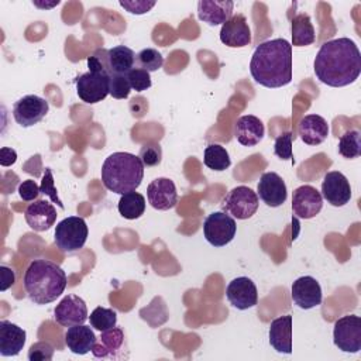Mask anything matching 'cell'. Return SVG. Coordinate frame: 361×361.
<instances>
[{
    "instance_id": "74e56055",
    "label": "cell",
    "mask_w": 361,
    "mask_h": 361,
    "mask_svg": "<svg viewBox=\"0 0 361 361\" xmlns=\"http://www.w3.org/2000/svg\"><path fill=\"white\" fill-rule=\"evenodd\" d=\"M39 190L42 195L45 196H49V199L56 203L61 209H63V203L62 200L58 197V190L54 185V176H52V171L51 168H45V172H44V176H42V180H41V185H39Z\"/></svg>"
},
{
    "instance_id": "4dcf8cb0",
    "label": "cell",
    "mask_w": 361,
    "mask_h": 361,
    "mask_svg": "<svg viewBox=\"0 0 361 361\" xmlns=\"http://www.w3.org/2000/svg\"><path fill=\"white\" fill-rule=\"evenodd\" d=\"M338 152L348 159L361 155V133L358 130L345 131L338 140Z\"/></svg>"
},
{
    "instance_id": "30bf717a",
    "label": "cell",
    "mask_w": 361,
    "mask_h": 361,
    "mask_svg": "<svg viewBox=\"0 0 361 361\" xmlns=\"http://www.w3.org/2000/svg\"><path fill=\"white\" fill-rule=\"evenodd\" d=\"M49 104L37 94H27L18 99L13 106V117L21 127H32L48 113Z\"/></svg>"
},
{
    "instance_id": "5b68a950",
    "label": "cell",
    "mask_w": 361,
    "mask_h": 361,
    "mask_svg": "<svg viewBox=\"0 0 361 361\" xmlns=\"http://www.w3.org/2000/svg\"><path fill=\"white\" fill-rule=\"evenodd\" d=\"M87 224L79 216H69L61 220L54 233V241L62 252H75L83 248L87 240Z\"/></svg>"
},
{
    "instance_id": "5bb4252c",
    "label": "cell",
    "mask_w": 361,
    "mask_h": 361,
    "mask_svg": "<svg viewBox=\"0 0 361 361\" xmlns=\"http://www.w3.org/2000/svg\"><path fill=\"white\" fill-rule=\"evenodd\" d=\"M226 296L231 306L238 310L254 307L258 302V290L252 279L247 276L234 278L226 289Z\"/></svg>"
},
{
    "instance_id": "484cf974",
    "label": "cell",
    "mask_w": 361,
    "mask_h": 361,
    "mask_svg": "<svg viewBox=\"0 0 361 361\" xmlns=\"http://www.w3.org/2000/svg\"><path fill=\"white\" fill-rule=\"evenodd\" d=\"M65 344L73 354L85 355L96 344L94 331L85 324L71 326L65 333Z\"/></svg>"
},
{
    "instance_id": "b9f144b4",
    "label": "cell",
    "mask_w": 361,
    "mask_h": 361,
    "mask_svg": "<svg viewBox=\"0 0 361 361\" xmlns=\"http://www.w3.org/2000/svg\"><path fill=\"white\" fill-rule=\"evenodd\" d=\"M0 278H1V283H0V290L1 292L7 290L16 282L14 271L11 268H8V267H4V265L0 267Z\"/></svg>"
},
{
    "instance_id": "7bdbcfd3",
    "label": "cell",
    "mask_w": 361,
    "mask_h": 361,
    "mask_svg": "<svg viewBox=\"0 0 361 361\" xmlns=\"http://www.w3.org/2000/svg\"><path fill=\"white\" fill-rule=\"evenodd\" d=\"M17 161V152L13 148L3 147L0 149V164L1 166H10Z\"/></svg>"
},
{
    "instance_id": "ab89813d",
    "label": "cell",
    "mask_w": 361,
    "mask_h": 361,
    "mask_svg": "<svg viewBox=\"0 0 361 361\" xmlns=\"http://www.w3.org/2000/svg\"><path fill=\"white\" fill-rule=\"evenodd\" d=\"M20 197L24 200V202H34L41 190H39V186L35 183V180L32 179H25L23 180L20 185H18V189H17Z\"/></svg>"
},
{
    "instance_id": "836d02e7",
    "label": "cell",
    "mask_w": 361,
    "mask_h": 361,
    "mask_svg": "<svg viewBox=\"0 0 361 361\" xmlns=\"http://www.w3.org/2000/svg\"><path fill=\"white\" fill-rule=\"evenodd\" d=\"M140 159L144 166H157L162 159V148L155 141H148L140 148Z\"/></svg>"
},
{
    "instance_id": "f35d334b",
    "label": "cell",
    "mask_w": 361,
    "mask_h": 361,
    "mask_svg": "<svg viewBox=\"0 0 361 361\" xmlns=\"http://www.w3.org/2000/svg\"><path fill=\"white\" fill-rule=\"evenodd\" d=\"M54 357V347L47 341H38L28 350L30 361H49Z\"/></svg>"
},
{
    "instance_id": "7c38bea8",
    "label": "cell",
    "mask_w": 361,
    "mask_h": 361,
    "mask_svg": "<svg viewBox=\"0 0 361 361\" xmlns=\"http://www.w3.org/2000/svg\"><path fill=\"white\" fill-rule=\"evenodd\" d=\"M322 197L334 207L347 204L351 199V186L348 179L338 171L327 172L322 182Z\"/></svg>"
},
{
    "instance_id": "52a82bcc",
    "label": "cell",
    "mask_w": 361,
    "mask_h": 361,
    "mask_svg": "<svg viewBox=\"0 0 361 361\" xmlns=\"http://www.w3.org/2000/svg\"><path fill=\"white\" fill-rule=\"evenodd\" d=\"M235 220L224 212H213L203 221V234L213 247H224L234 238Z\"/></svg>"
},
{
    "instance_id": "f546056e",
    "label": "cell",
    "mask_w": 361,
    "mask_h": 361,
    "mask_svg": "<svg viewBox=\"0 0 361 361\" xmlns=\"http://www.w3.org/2000/svg\"><path fill=\"white\" fill-rule=\"evenodd\" d=\"M203 162L209 169L217 172L224 171L231 165V159L227 149L219 144H210L204 148Z\"/></svg>"
},
{
    "instance_id": "8fae6325",
    "label": "cell",
    "mask_w": 361,
    "mask_h": 361,
    "mask_svg": "<svg viewBox=\"0 0 361 361\" xmlns=\"http://www.w3.org/2000/svg\"><path fill=\"white\" fill-rule=\"evenodd\" d=\"M54 317L58 324L71 327L83 324L87 320V307L85 300L73 293H68L54 309Z\"/></svg>"
},
{
    "instance_id": "7a4b0ae2",
    "label": "cell",
    "mask_w": 361,
    "mask_h": 361,
    "mask_svg": "<svg viewBox=\"0 0 361 361\" xmlns=\"http://www.w3.org/2000/svg\"><path fill=\"white\" fill-rule=\"evenodd\" d=\"M252 79L265 87H282L292 80V45L285 38L259 44L250 62Z\"/></svg>"
},
{
    "instance_id": "4316f807",
    "label": "cell",
    "mask_w": 361,
    "mask_h": 361,
    "mask_svg": "<svg viewBox=\"0 0 361 361\" xmlns=\"http://www.w3.org/2000/svg\"><path fill=\"white\" fill-rule=\"evenodd\" d=\"M135 54L126 45H117L107 49L109 75H124L135 66Z\"/></svg>"
},
{
    "instance_id": "e0dca14e",
    "label": "cell",
    "mask_w": 361,
    "mask_h": 361,
    "mask_svg": "<svg viewBox=\"0 0 361 361\" xmlns=\"http://www.w3.org/2000/svg\"><path fill=\"white\" fill-rule=\"evenodd\" d=\"M149 204L157 210H169L178 203V192L169 178H157L147 188Z\"/></svg>"
},
{
    "instance_id": "ac0fdd59",
    "label": "cell",
    "mask_w": 361,
    "mask_h": 361,
    "mask_svg": "<svg viewBox=\"0 0 361 361\" xmlns=\"http://www.w3.org/2000/svg\"><path fill=\"white\" fill-rule=\"evenodd\" d=\"M220 41L230 48H243L251 44V30L243 14H234L221 25Z\"/></svg>"
},
{
    "instance_id": "d6a6232c",
    "label": "cell",
    "mask_w": 361,
    "mask_h": 361,
    "mask_svg": "<svg viewBox=\"0 0 361 361\" xmlns=\"http://www.w3.org/2000/svg\"><path fill=\"white\" fill-rule=\"evenodd\" d=\"M164 63V56L155 48H144L135 56V66L147 72L158 71Z\"/></svg>"
},
{
    "instance_id": "8992f818",
    "label": "cell",
    "mask_w": 361,
    "mask_h": 361,
    "mask_svg": "<svg viewBox=\"0 0 361 361\" xmlns=\"http://www.w3.org/2000/svg\"><path fill=\"white\" fill-rule=\"evenodd\" d=\"M258 195L248 186L240 185L233 188L221 200V212L233 216V219L245 220L252 217L258 210Z\"/></svg>"
},
{
    "instance_id": "60d3db41",
    "label": "cell",
    "mask_w": 361,
    "mask_h": 361,
    "mask_svg": "<svg viewBox=\"0 0 361 361\" xmlns=\"http://www.w3.org/2000/svg\"><path fill=\"white\" fill-rule=\"evenodd\" d=\"M120 6L123 8H126L128 13L131 14H145L148 13L154 6H155V1H145V0H133V1H120Z\"/></svg>"
},
{
    "instance_id": "d590c367",
    "label": "cell",
    "mask_w": 361,
    "mask_h": 361,
    "mask_svg": "<svg viewBox=\"0 0 361 361\" xmlns=\"http://www.w3.org/2000/svg\"><path fill=\"white\" fill-rule=\"evenodd\" d=\"M127 78H128V82H130L131 89L135 90V92H144V90L149 89L151 85H152L149 72H147L145 69L137 68V66H134V68L127 73Z\"/></svg>"
},
{
    "instance_id": "9a60e30c",
    "label": "cell",
    "mask_w": 361,
    "mask_h": 361,
    "mask_svg": "<svg viewBox=\"0 0 361 361\" xmlns=\"http://www.w3.org/2000/svg\"><path fill=\"white\" fill-rule=\"evenodd\" d=\"M259 199L269 207H278L285 203L288 190L283 179L276 172H265L261 175L257 185Z\"/></svg>"
},
{
    "instance_id": "d4e9b609",
    "label": "cell",
    "mask_w": 361,
    "mask_h": 361,
    "mask_svg": "<svg viewBox=\"0 0 361 361\" xmlns=\"http://www.w3.org/2000/svg\"><path fill=\"white\" fill-rule=\"evenodd\" d=\"M298 134L307 145H319L329 135V124L319 114H307L298 124Z\"/></svg>"
},
{
    "instance_id": "d6986e66",
    "label": "cell",
    "mask_w": 361,
    "mask_h": 361,
    "mask_svg": "<svg viewBox=\"0 0 361 361\" xmlns=\"http://www.w3.org/2000/svg\"><path fill=\"white\" fill-rule=\"evenodd\" d=\"M292 299L300 309H312L322 303V288L313 276L298 278L290 288Z\"/></svg>"
},
{
    "instance_id": "603a6c76",
    "label": "cell",
    "mask_w": 361,
    "mask_h": 361,
    "mask_svg": "<svg viewBox=\"0 0 361 361\" xmlns=\"http://www.w3.org/2000/svg\"><path fill=\"white\" fill-rule=\"evenodd\" d=\"M269 344L271 347L281 354L292 353V316L285 314L276 317L271 322L269 331Z\"/></svg>"
},
{
    "instance_id": "44dd1931",
    "label": "cell",
    "mask_w": 361,
    "mask_h": 361,
    "mask_svg": "<svg viewBox=\"0 0 361 361\" xmlns=\"http://www.w3.org/2000/svg\"><path fill=\"white\" fill-rule=\"evenodd\" d=\"M233 7L231 0H200L197 3V17L212 27L223 25L231 18Z\"/></svg>"
},
{
    "instance_id": "9c48e42d",
    "label": "cell",
    "mask_w": 361,
    "mask_h": 361,
    "mask_svg": "<svg viewBox=\"0 0 361 361\" xmlns=\"http://www.w3.org/2000/svg\"><path fill=\"white\" fill-rule=\"evenodd\" d=\"M109 80L107 73L85 72L76 78V93L87 104L99 103L109 94Z\"/></svg>"
},
{
    "instance_id": "e575fe53",
    "label": "cell",
    "mask_w": 361,
    "mask_h": 361,
    "mask_svg": "<svg viewBox=\"0 0 361 361\" xmlns=\"http://www.w3.org/2000/svg\"><path fill=\"white\" fill-rule=\"evenodd\" d=\"M131 92V86L127 78V73L124 75H111L109 80V94L114 99H126L128 97Z\"/></svg>"
},
{
    "instance_id": "7402d4cb",
    "label": "cell",
    "mask_w": 361,
    "mask_h": 361,
    "mask_svg": "<svg viewBox=\"0 0 361 361\" xmlns=\"http://www.w3.org/2000/svg\"><path fill=\"white\" fill-rule=\"evenodd\" d=\"M27 333L20 326L8 322H0V354L3 357L18 355L25 344Z\"/></svg>"
},
{
    "instance_id": "83f0119b",
    "label": "cell",
    "mask_w": 361,
    "mask_h": 361,
    "mask_svg": "<svg viewBox=\"0 0 361 361\" xmlns=\"http://www.w3.org/2000/svg\"><path fill=\"white\" fill-rule=\"evenodd\" d=\"M290 32H292V44L290 45H293V47L312 45L316 39L314 28L310 21V17L305 13H300L292 18Z\"/></svg>"
},
{
    "instance_id": "f1b7e54d",
    "label": "cell",
    "mask_w": 361,
    "mask_h": 361,
    "mask_svg": "<svg viewBox=\"0 0 361 361\" xmlns=\"http://www.w3.org/2000/svg\"><path fill=\"white\" fill-rule=\"evenodd\" d=\"M117 209L118 213L127 220L140 219L145 212V199L141 193L135 190L124 193L118 200Z\"/></svg>"
},
{
    "instance_id": "4fadbf2b",
    "label": "cell",
    "mask_w": 361,
    "mask_h": 361,
    "mask_svg": "<svg viewBox=\"0 0 361 361\" xmlns=\"http://www.w3.org/2000/svg\"><path fill=\"white\" fill-rule=\"evenodd\" d=\"M323 197L312 185H302L293 190L292 210L299 219H312L320 213Z\"/></svg>"
},
{
    "instance_id": "3957f363",
    "label": "cell",
    "mask_w": 361,
    "mask_h": 361,
    "mask_svg": "<svg viewBox=\"0 0 361 361\" xmlns=\"http://www.w3.org/2000/svg\"><path fill=\"white\" fill-rule=\"evenodd\" d=\"M68 279L65 271L52 261L34 259L24 274V289L28 298L37 305H47L59 298Z\"/></svg>"
},
{
    "instance_id": "ee69618b",
    "label": "cell",
    "mask_w": 361,
    "mask_h": 361,
    "mask_svg": "<svg viewBox=\"0 0 361 361\" xmlns=\"http://www.w3.org/2000/svg\"><path fill=\"white\" fill-rule=\"evenodd\" d=\"M32 3H34L37 7H39V8H51V7H54V6H58V4H59V0H54V1H51V3H39V1L34 0Z\"/></svg>"
},
{
    "instance_id": "6da1fadb",
    "label": "cell",
    "mask_w": 361,
    "mask_h": 361,
    "mask_svg": "<svg viewBox=\"0 0 361 361\" xmlns=\"http://www.w3.org/2000/svg\"><path fill=\"white\" fill-rule=\"evenodd\" d=\"M313 69L316 78L331 87L354 83L361 73V54L350 38H337L324 42L316 54Z\"/></svg>"
},
{
    "instance_id": "ba28073f",
    "label": "cell",
    "mask_w": 361,
    "mask_h": 361,
    "mask_svg": "<svg viewBox=\"0 0 361 361\" xmlns=\"http://www.w3.org/2000/svg\"><path fill=\"white\" fill-rule=\"evenodd\" d=\"M333 343L344 353H358L361 350V317L345 314L336 320Z\"/></svg>"
},
{
    "instance_id": "1f68e13d",
    "label": "cell",
    "mask_w": 361,
    "mask_h": 361,
    "mask_svg": "<svg viewBox=\"0 0 361 361\" xmlns=\"http://www.w3.org/2000/svg\"><path fill=\"white\" fill-rule=\"evenodd\" d=\"M89 322H90V326H92L94 330L104 331V330H109V329H111V327H116V323H117V313H116L113 309L97 306V307L90 313Z\"/></svg>"
},
{
    "instance_id": "8d00e7d4",
    "label": "cell",
    "mask_w": 361,
    "mask_h": 361,
    "mask_svg": "<svg viewBox=\"0 0 361 361\" xmlns=\"http://www.w3.org/2000/svg\"><path fill=\"white\" fill-rule=\"evenodd\" d=\"M295 135L292 131H285L282 134H279L275 138V144H274V152L276 157H279L281 159H293V152H292V141H293Z\"/></svg>"
},
{
    "instance_id": "2e32d148",
    "label": "cell",
    "mask_w": 361,
    "mask_h": 361,
    "mask_svg": "<svg viewBox=\"0 0 361 361\" xmlns=\"http://www.w3.org/2000/svg\"><path fill=\"white\" fill-rule=\"evenodd\" d=\"M124 331L120 327H111L102 331L100 341L94 344L92 353L96 358L102 360H114L127 357V350L124 347Z\"/></svg>"
},
{
    "instance_id": "277c9868",
    "label": "cell",
    "mask_w": 361,
    "mask_h": 361,
    "mask_svg": "<svg viewBox=\"0 0 361 361\" xmlns=\"http://www.w3.org/2000/svg\"><path fill=\"white\" fill-rule=\"evenodd\" d=\"M144 178V164L130 152H113L102 165V182L113 193L124 195L135 190Z\"/></svg>"
},
{
    "instance_id": "cb8c5ba5",
    "label": "cell",
    "mask_w": 361,
    "mask_h": 361,
    "mask_svg": "<svg viewBox=\"0 0 361 361\" xmlns=\"http://www.w3.org/2000/svg\"><path fill=\"white\" fill-rule=\"evenodd\" d=\"M264 134L265 127L262 121L252 114L241 116L234 124V135L237 141L244 147L257 145L264 138Z\"/></svg>"
},
{
    "instance_id": "ffe728a7",
    "label": "cell",
    "mask_w": 361,
    "mask_h": 361,
    "mask_svg": "<svg viewBox=\"0 0 361 361\" xmlns=\"http://www.w3.org/2000/svg\"><path fill=\"white\" fill-rule=\"evenodd\" d=\"M56 209L48 200L39 199L30 203L24 212L27 224L34 231H47L56 221Z\"/></svg>"
}]
</instances>
